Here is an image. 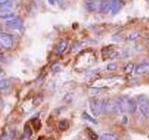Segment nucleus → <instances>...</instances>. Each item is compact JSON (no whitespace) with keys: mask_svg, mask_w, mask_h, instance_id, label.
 <instances>
[{"mask_svg":"<svg viewBox=\"0 0 149 140\" xmlns=\"http://www.w3.org/2000/svg\"><path fill=\"white\" fill-rule=\"evenodd\" d=\"M90 108L94 116H100L105 109V100L93 98L90 101Z\"/></svg>","mask_w":149,"mask_h":140,"instance_id":"nucleus-1","label":"nucleus"},{"mask_svg":"<svg viewBox=\"0 0 149 140\" xmlns=\"http://www.w3.org/2000/svg\"><path fill=\"white\" fill-rule=\"evenodd\" d=\"M137 105L141 113L146 117V119H149V99L146 95H139L137 98Z\"/></svg>","mask_w":149,"mask_h":140,"instance_id":"nucleus-2","label":"nucleus"},{"mask_svg":"<svg viewBox=\"0 0 149 140\" xmlns=\"http://www.w3.org/2000/svg\"><path fill=\"white\" fill-rule=\"evenodd\" d=\"M121 111V107L118 100L116 99H108L105 101V109L104 112L111 114H116Z\"/></svg>","mask_w":149,"mask_h":140,"instance_id":"nucleus-3","label":"nucleus"},{"mask_svg":"<svg viewBox=\"0 0 149 140\" xmlns=\"http://www.w3.org/2000/svg\"><path fill=\"white\" fill-rule=\"evenodd\" d=\"M17 2L16 0H8V2L0 6V13L2 14H10L16 8Z\"/></svg>","mask_w":149,"mask_h":140,"instance_id":"nucleus-4","label":"nucleus"},{"mask_svg":"<svg viewBox=\"0 0 149 140\" xmlns=\"http://www.w3.org/2000/svg\"><path fill=\"white\" fill-rule=\"evenodd\" d=\"M0 45L5 49H10L13 46V38L6 33H0Z\"/></svg>","mask_w":149,"mask_h":140,"instance_id":"nucleus-5","label":"nucleus"},{"mask_svg":"<svg viewBox=\"0 0 149 140\" xmlns=\"http://www.w3.org/2000/svg\"><path fill=\"white\" fill-rule=\"evenodd\" d=\"M5 22H6V24L8 26L12 27V28H21L23 24V21L22 19L19 17H15V16H12V17H9V18L6 19V20H5Z\"/></svg>","mask_w":149,"mask_h":140,"instance_id":"nucleus-6","label":"nucleus"},{"mask_svg":"<svg viewBox=\"0 0 149 140\" xmlns=\"http://www.w3.org/2000/svg\"><path fill=\"white\" fill-rule=\"evenodd\" d=\"M101 0H85V7L88 11H96L100 9Z\"/></svg>","mask_w":149,"mask_h":140,"instance_id":"nucleus-7","label":"nucleus"},{"mask_svg":"<svg viewBox=\"0 0 149 140\" xmlns=\"http://www.w3.org/2000/svg\"><path fill=\"white\" fill-rule=\"evenodd\" d=\"M136 75H144L149 73V64L148 63H141L137 64L134 68Z\"/></svg>","mask_w":149,"mask_h":140,"instance_id":"nucleus-8","label":"nucleus"},{"mask_svg":"<svg viewBox=\"0 0 149 140\" xmlns=\"http://www.w3.org/2000/svg\"><path fill=\"white\" fill-rule=\"evenodd\" d=\"M121 9V3L119 0H112L111 3V9L110 12L112 15H115V14L118 13Z\"/></svg>","mask_w":149,"mask_h":140,"instance_id":"nucleus-9","label":"nucleus"},{"mask_svg":"<svg viewBox=\"0 0 149 140\" xmlns=\"http://www.w3.org/2000/svg\"><path fill=\"white\" fill-rule=\"evenodd\" d=\"M136 108H137L136 101H135V100L133 99V98H129L127 109L130 112V113H134V112L136 111Z\"/></svg>","mask_w":149,"mask_h":140,"instance_id":"nucleus-10","label":"nucleus"},{"mask_svg":"<svg viewBox=\"0 0 149 140\" xmlns=\"http://www.w3.org/2000/svg\"><path fill=\"white\" fill-rule=\"evenodd\" d=\"M119 137L115 134L111 133H104L100 136V140H118Z\"/></svg>","mask_w":149,"mask_h":140,"instance_id":"nucleus-11","label":"nucleus"},{"mask_svg":"<svg viewBox=\"0 0 149 140\" xmlns=\"http://www.w3.org/2000/svg\"><path fill=\"white\" fill-rule=\"evenodd\" d=\"M67 45H68L67 40H62V41H61L60 43L58 44V46H57V49H56L57 53H63V51L66 50Z\"/></svg>","mask_w":149,"mask_h":140,"instance_id":"nucleus-12","label":"nucleus"},{"mask_svg":"<svg viewBox=\"0 0 149 140\" xmlns=\"http://www.w3.org/2000/svg\"><path fill=\"white\" fill-rule=\"evenodd\" d=\"M11 86V82L8 78H2L0 79V89L1 90H7Z\"/></svg>","mask_w":149,"mask_h":140,"instance_id":"nucleus-13","label":"nucleus"},{"mask_svg":"<svg viewBox=\"0 0 149 140\" xmlns=\"http://www.w3.org/2000/svg\"><path fill=\"white\" fill-rule=\"evenodd\" d=\"M82 118L84 119V120H88V121H90V123H93V124H97V120L94 119V118H92L91 116H90L88 115L87 112H83L82 113Z\"/></svg>","mask_w":149,"mask_h":140,"instance_id":"nucleus-14","label":"nucleus"},{"mask_svg":"<svg viewBox=\"0 0 149 140\" xmlns=\"http://www.w3.org/2000/svg\"><path fill=\"white\" fill-rule=\"evenodd\" d=\"M139 36H140V34L138 32H132V33H130V34L129 35L128 39L130 41H134V40H136Z\"/></svg>","mask_w":149,"mask_h":140,"instance_id":"nucleus-15","label":"nucleus"},{"mask_svg":"<svg viewBox=\"0 0 149 140\" xmlns=\"http://www.w3.org/2000/svg\"><path fill=\"white\" fill-rule=\"evenodd\" d=\"M87 133L88 134V136L91 138V140H96L98 138V135L93 132V130H91L90 128H87Z\"/></svg>","mask_w":149,"mask_h":140,"instance_id":"nucleus-16","label":"nucleus"},{"mask_svg":"<svg viewBox=\"0 0 149 140\" xmlns=\"http://www.w3.org/2000/svg\"><path fill=\"white\" fill-rule=\"evenodd\" d=\"M102 90H104V88H91L90 90V93L92 95H96L98 93L102 92Z\"/></svg>","mask_w":149,"mask_h":140,"instance_id":"nucleus-17","label":"nucleus"},{"mask_svg":"<svg viewBox=\"0 0 149 140\" xmlns=\"http://www.w3.org/2000/svg\"><path fill=\"white\" fill-rule=\"evenodd\" d=\"M68 126H69V124H68V123H67V120H62V121H61V123H59V128H60L61 130H63V131L66 130V129L68 128Z\"/></svg>","mask_w":149,"mask_h":140,"instance_id":"nucleus-18","label":"nucleus"},{"mask_svg":"<svg viewBox=\"0 0 149 140\" xmlns=\"http://www.w3.org/2000/svg\"><path fill=\"white\" fill-rule=\"evenodd\" d=\"M106 69L109 70V71H115V70L118 69V64L116 63H111V64H108L106 66Z\"/></svg>","mask_w":149,"mask_h":140,"instance_id":"nucleus-19","label":"nucleus"},{"mask_svg":"<svg viewBox=\"0 0 149 140\" xmlns=\"http://www.w3.org/2000/svg\"><path fill=\"white\" fill-rule=\"evenodd\" d=\"M134 68H135V67H134V65H133L132 63H130V64H128L127 65H126V67H125V71L127 72V73H129V74H130Z\"/></svg>","mask_w":149,"mask_h":140,"instance_id":"nucleus-20","label":"nucleus"},{"mask_svg":"<svg viewBox=\"0 0 149 140\" xmlns=\"http://www.w3.org/2000/svg\"><path fill=\"white\" fill-rule=\"evenodd\" d=\"M8 0H0V6H1V5H3V4H5L6 2H8Z\"/></svg>","mask_w":149,"mask_h":140,"instance_id":"nucleus-21","label":"nucleus"},{"mask_svg":"<svg viewBox=\"0 0 149 140\" xmlns=\"http://www.w3.org/2000/svg\"><path fill=\"white\" fill-rule=\"evenodd\" d=\"M3 108V102L0 100V109H2Z\"/></svg>","mask_w":149,"mask_h":140,"instance_id":"nucleus-22","label":"nucleus"},{"mask_svg":"<svg viewBox=\"0 0 149 140\" xmlns=\"http://www.w3.org/2000/svg\"><path fill=\"white\" fill-rule=\"evenodd\" d=\"M48 1H49V3L50 5H53V3H54V2H53V0H48Z\"/></svg>","mask_w":149,"mask_h":140,"instance_id":"nucleus-23","label":"nucleus"},{"mask_svg":"<svg viewBox=\"0 0 149 140\" xmlns=\"http://www.w3.org/2000/svg\"><path fill=\"white\" fill-rule=\"evenodd\" d=\"M146 42H147V44L149 45V36H148L146 37Z\"/></svg>","mask_w":149,"mask_h":140,"instance_id":"nucleus-24","label":"nucleus"},{"mask_svg":"<svg viewBox=\"0 0 149 140\" xmlns=\"http://www.w3.org/2000/svg\"><path fill=\"white\" fill-rule=\"evenodd\" d=\"M1 73H2V70H1V68H0V75H1Z\"/></svg>","mask_w":149,"mask_h":140,"instance_id":"nucleus-25","label":"nucleus"},{"mask_svg":"<svg viewBox=\"0 0 149 140\" xmlns=\"http://www.w3.org/2000/svg\"><path fill=\"white\" fill-rule=\"evenodd\" d=\"M81 140H87V139H81Z\"/></svg>","mask_w":149,"mask_h":140,"instance_id":"nucleus-26","label":"nucleus"}]
</instances>
